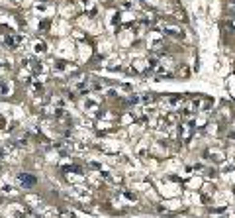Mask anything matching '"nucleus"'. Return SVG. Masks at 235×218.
<instances>
[{"label":"nucleus","mask_w":235,"mask_h":218,"mask_svg":"<svg viewBox=\"0 0 235 218\" xmlns=\"http://www.w3.org/2000/svg\"><path fill=\"white\" fill-rule=\"evenodd\" d=\"M20 181H22V183H26V185H34L35 183V179L30 177V175H20Z\"/></svg>","instance_id":"f257e3e1"}]
</instances>
